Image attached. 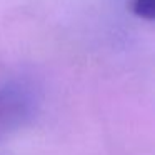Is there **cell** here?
Segmentation results:
<instances>
[{"instance_id":"obj_1","label":"cell","mask_w":155,"mask_h":155,"mask_svg":"<svg viewBox=\"0 0 155 155\" xmlns=\"http://www.w3.org/2000/svg\"><path fill=\"white\" fill-rule=\"evenodd\" d=\"M40 94L34 82L12 78L0 84V142L18 132L37 114Z\"/></svg>"},{"instance_id":"obj_2","label":"cell","mask_w":155,"mask_h":155,"mask_svg":"<svg viewBox=\"0 0 155 155\" xmlns=\"http://www.w3.org/2000/svg\"><path fill=\"white\" fill-rule=\"evenodd\" d=\"M130 10L143 20H153L155 15V0H132Z\"/></svg>"}]
</instances>
